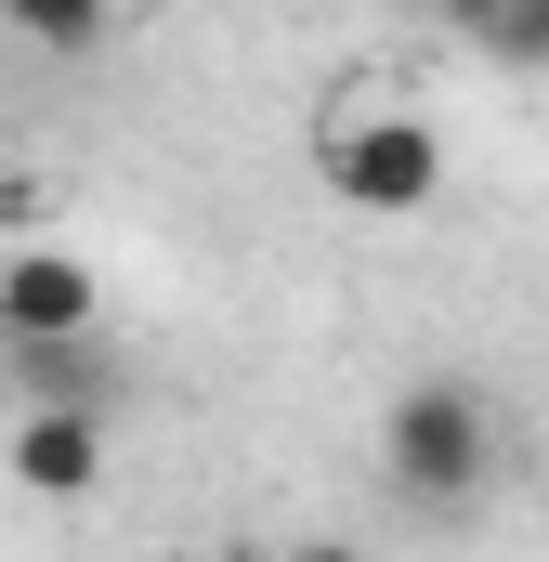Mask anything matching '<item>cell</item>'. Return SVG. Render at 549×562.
Instances as JSON below:
<instances>
[{
  "instance_id": "1",
  "label": "cell",
  "mask_w": 549,
  "mask_h": 562,
  "mask_svg": "<svg viewBox=\"0 0 549 562\" xmlns=\"http://www.w3.org/2000/svg\"><path fill=\"white\" fill-rule=\"evenodd\" d=\"M380 471H393L406 510H471V497L497 484V419H484V393H471V380H406L393 419H380Z\"/></svg>"
},
{
  "instance_id": "2",
  "label": "cell",
  "mask_w": 549,
  "mask_h": 562,
  "mask_svg": "<svg viewBox=\"0 0 549 562\" xmlns=\"http://www.w3.org/2000/svg\"><path fill=\"white\" fill-rule=\"evenodd\" d=\"M327 183H340L354 210H380V223H418V210L445 196V144H432V119H406V105L340 119V132H327Z\"/></svg>"
},
{
  "instance_id": "3",
  "label": "cell",
  "mask_w": 549,
  "mask_h": 562,
  "mask_svg": "<svg viewBox=\"0 0 549 562\" xmlns=\"http://www.w3.org/2000/svg\"><path fill=\"white\" fill-rule=\"evenodd\" d=\"M92 262L79 249H13L0 262V340L13 353H40V340H92Z\"/></svg>"
},
{
  "instance_id": "4",
  "label": "cell",
  "mask_w": 549,
  "mask_h": 562,
  "mask_svg": "<svg viewBox=\"0 0 549 562\" xmlns=\"http://www.w3.org/2000/svg\"><path fill=\"white\" fill-rule=\"evenodd\" d=\"M13 484L26 497H92L105 484V406H26L13 419Z\"/></svg>"
},
{
  "instance_id": "5",
  "label": "cell",
  "mask_w": 549,
  "mask_h": 562,
  "mask_svg": "<svg viewBox=\"0 0 549 562\" xmlns=\"http://www.w3.org/2000/svg\"><path fill=\"white\" fill-rule=\"evenodd\" d=\"M0 26H13L26 53H105L119 0H0Z\"/></svg>"
},
{
  "instance_id": "6",
  "label": "cell",
  "mask_w": 549,
  "mask_h": 562,
  "mask_svg": "<svg viewBox=\"0 0 549 562\" xmlns=\"http://www.w3.org/2000/svg\"><path fill=\"white\" fill-rule=\"evenodd\" d=\"M497 66H549V0H445Z\"/></svg>"
},
{
  "instance_id": "7",
  "label": "cell",
  "mask_w": 549,
  "mask_h": 562,
  "mask_svg": "<svg viewBox=\"0 0 549 562\" xmlns=\"http://www.w3.org/2000/svg\"><path fill=\"white\" fill-rule=\"evenodd\" d=\"M288 562H367V550H354V537H301Z\"/></svg>"
}]
</instances>
